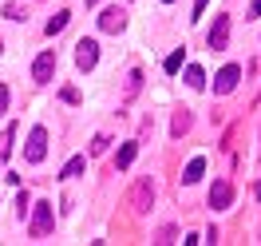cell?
<instances>
[{"label": "cell", "mask_w": 261, "mask_h": 246, "mask_svg": "<svg viewBox=\"0 0 261 246\" xmlns=\"http://www.w3.org/2000/svg\"><path fill=\"white\" fill-rule=\"evenodd\" d=\"M150 203H154V187H150V179H139V183H135V191H130V207H135V214H147Z\"/></svg>", "instance_id": "obj_1"}, {"label": "cell", "mask_w": 261, "mask_h": 246, "mask_svg": "<svg viewBox=\"0 0 261 246\" xmlns=\"http://www.w3.org/2000/svg\"><path fill=\"white\" fill-rule=\"evenodd\" d=\"M206 44H210L214 52H226V44H229V16H214V28L206 32Z\"/></svg>", "instance_id": "obj_2"}, {"label": "cell", "mask_w": 261, "mask_h": 246, "mask_svg": "<svg viewBox=\"0 0 261 246\" xmlns=\"http://www.w3.org/2000/svg\"><path fill=\"white\" fill-rule=\"evenodd\" d=\"M238 80H242V68H238V64H226L218 76H214V92H218V96H229V92L238 87Z\"/></svg>", "instance_id": "obj_3"}, {"label": "cell", "mask_w": 261, "mask_h": 246, "mask_svg": "<svg viewBox=\"0 0 261 246\" xmlns=\"http://www.w3.org/2000/svg\"><path fill=\"white\" fill-rule=\"evenodd\" d=\"M48 155V131L44 127H32V135H28V151H24V159L28 163H40Z\"/></svg>", "instance_id": "obj_4"}, {"label": "cell", "mask_w": 261, "mask_h": 246, "mask_svg": "<svg viewBox=\"0 0 261 246\" xmlns=\"http://www.w3.org/2000/svg\"><path fill=\"white\" fill-rule=\"evenodd\" d=\"M51 203H36V214H32V238H44L51 230Z\"/></svg>", "instance_id": "obj_5"}, {"label": "cell", "mask_w": 261, "mask_h": 246, "mask_svg": "<svg viewBox=\"0 0 261 246\" xmlns=\"http://www.w3.org/2000/svg\"><path fill=\"white\" fill-rule=\"evenodd\" d=\"M75 64H80L83 72L99 64V44L95 40H80V44H75Z\"/></svg>", "instance_id": "obj_6"}, {"label": "cell", "mask_w": 261, "mask_h": 246, "mask_svg": "<svg viewBox=\"0 0 261 246\" xmlns=\"http://www.w3.org/2000/svg\"><path fill=\"white\" fill-rule=\"evenodd\" d=\"M229 203H233V187H229L226 179H218L210 187V207H214V211H226Z\"/></svg>", "instance_id": "obj_7"}, {"label": "cell", "mask_w": 261, "mask_h": 246, "mask_svg": "<svg viewBox=\"0 0 261 246\" xmlns=\"http://www.w3.org/2000/svg\"><path fill=\"white\" fill-rule=\"evenodd\" d=\"M51 72H56V52H40V56H36V64H32V76H36V80H40V83H48L51 80Z\"/></svg>", "instance_id": "obj_8"}, {"label": "cell", "mask_w": 261, "mask_h": 246, "mask_svg": "<svg viewBox=\"0 0 261 246\" xmlns=\"http://www.w3.org/2000/svg\"><path fill=\"white\" fill-rule=\"evenodd\" d=\"M123 24H127V12H123V8H107V12L99 16V28H103V32H123Z\"/></svg>", "instance_id": "obj_9"}, {"label": "cell", "mask_w": 261, "mask_h": 246, "mask_svg": "<svg viewBox=\"0 0 261 246\" xmlns=\"http://www.w3.org/2000/svg\"><path fill=\"white\" fill-rule=\"evenodd\" d=\"M135 155H139V143H123L119 155H115V167H119V171H127V167L135 163Z\"/></svg>", "instance_id": "obj_10"}, {"label": "cell", "mask_w": 261, "mask_h": 246, "mask_svg": "<svg viewBox=\"0 0 261 246\" xmlns=\"http://www.w3.org/2000/svg\"><path fill=\"white\" fill-rule=\"evenodd\" d=\"M202 171H206V159L194 155V159L186 163V171H182V183H198V179H202Z\"/></svg>", "instance_id": "obj_11"}, {"label": "cell", "mask_w": 261, "mask_h": 246, "mask_svg": "<svg viewBox=\"0 0 261 246\" xmlns=\"http://www.w3.org/2000/svg\"><path fill=\"white\" fill-rule=\"evenodd\" d=\"M190 131V111H186V107H182L178 115H174V123H170V135H174V139H178V135H186Z\"/></svg>", "instance_id": "obj_12"}, {"label": "cell", "mask_w": 261, "mask_h": 246, "mask_svg": "<svg viewBox=\"0 0 261 246\" xmlns=\"http://www.w3.org/2000/svg\"><path fill=\"white\" fill-rule=\"evenodd\" d=\"M186 83H190L194 92H198V87H206V72H202L198 64H190V68H186Z\"/></svg>", "instance_id": "obj_13"}, {"label": "cell", "mask_w": 261, "mask_h": 246, "mask_svg": "<svg viewBox=\"0 0 261 246\" xmlns=\"http://www.w3.org/2000/svg\"><path fill=\"white\" fill-rule=\"evenodd\" d=\"M83 167H87V155H75V159L64 167V179H75V175H83Z\"/></svg>", "instance_id": "obj_14"}, {"label": "cell", "mask_w": 261, "mask_h": 246, "mask_svg": "<svg viewBox=\"0 0 261 246\" xmlns=\"http://www.w3.org/2000/svg\"><path fill=\"white\" fill-rule=\"evenodd\" d=\"M182 60H186V52H182V48L170 52V56H166V76H174V72L182 68Z\"/></svg>", "instance_id": "obj_15"}, {"label": "cell", "mask_w": 261, "mask_h": 246, "mask_svg": "<svg viewBox=\"0 0 261 246\" xmlns=\"http://www.w3.org/2000/svg\"><path fill=\"white\" fill-rule=\"evenodd\" d=\"M67 28V12H56V16L48 20V36H56V32H64Z\"/></svg>", "instance_id": "obj_16"}, {"label": "cell", "mask_w": 261, "mask_h": 246, "mask_svg": "<svg viewBox=\"0 0 261 246\" xmlns=\"http://www.w3.org/2000/svg\"><path fill=\"white\" fill-rule=\"evenodd\" d=\"M139 87H143V72H130V80H127V99L135 96Z\"/></svg>", "instance_id": "obj_17"}, {"label": "cell", "mask_w": 261, "mask_h": 246, "mask_svg": "<svg viewBox=\"0 0 261 246\" xmlns=\"http://www.w3.org/2000/svg\"><path fill=\"white\" fill-rule=\"evenodd\" d=\"M28 207H32V195H28V191H20V195H16V214H20V218H24Z\"/></svg>", "instance_id": "obj_18"}, {"label": "cell", "mask_w": 261, "mask_h": 246, "mask_svg": "<svg viewBox=\"0 0 261 246\" xmlns=\"http://www.w3.org/2000/svg\"><path fill=\"white\" fill-rule=\"evenodd\" d=\"M107 143H111V139H107V135H99L95 143H91V155H103V151H107Z\"/></svg>", "instance_id": "obj_19"}, {"label": "cell", "mask_w": 261, "mask_h": 246, "mask_svg": "<svg viewBox=\"0 0 261 246\" xmlns=\"http://www.w3.org/2000/svg\"><path fill=\"white\" fill-rule=\"evenodd\" d=\"M60 99H64V103H80V92H75V87H64V92H60Z\"/></svg>", "instance_id": "obj_20"}, {"label": "cell", "mask_w": 261, "mask_h": 246, "mask_svg": "<svg viewBox=\"0 0 261 246\" xmlns=\"http://www.w3.org/2000/svg\"><path fill=\"white\" fill-rule=\"evenodd\" d=\"M206 4H210V0H194V16H190V20H202V12H206Z\"/></svg>", "instance_id": "obj_21"}, {"label": "cell", "mask_w": 261, "mask_h": 246, "mask_svg": "<svg viewBox=\"0 0 261 246\" xmlns=\"http://www.w3.org/2000/svg\"><path fill=\"white\" fill-rule=\"evenodd\" d=\"M8 111V87H4V83H0V115Z\"/></svg>", "instance_id": "obj_22"}, {"label": "cell", "mask_w": 261, "mask_h": 246, "mask_svg": "<svg viewBox=\"0 0 261 246\" xmlns=\"http://www.w3.org/2000/svg\"><path fill=\"white\" fill-rule=\"evenodd\" d=\"M249 16H261V0H253V4H249Z\"/></svg>", "instance_id": "obj_23"}, {"label": "cell", "mask_w": 261, "mask_h": 246, "mask_svg": "<svg viewBox=\"0 0 261 246\" xmlns=\"http://www.w3.org/2000/svg\"><path fill=\"white\" fill-rule=\"evenodd\" d=\"M253 195H257V198H261V183H257V191H253Z\"/></svg>", "instance_id": "obj_24"}, {"label": "cell", "mask_w": 261, "mask_h": 246, "mask_svg": "<svg viewBox=\"0 0 261 246\" xmlns=\"http://www.w3.org/2000/svg\"><path fill=\"white\" fill-rule=\"evenodd\" d=\"M87 4H99V0H87Z\"/></svg>", "instance_id": "obj_25"}, {"label": "cell", "mask_w": 261, "mask_h": 246, "mask_svg": "<svg viewBox=\"0 0 261 246\" xmlns=\"http://www.w3.org/2000/svg\"><path fill=\"white\" fill-rule=\"evenodd\" d=\"M166 4H170V0H166Z\"/></svg>", "instance_id": "obj_26"}]
</instances>
